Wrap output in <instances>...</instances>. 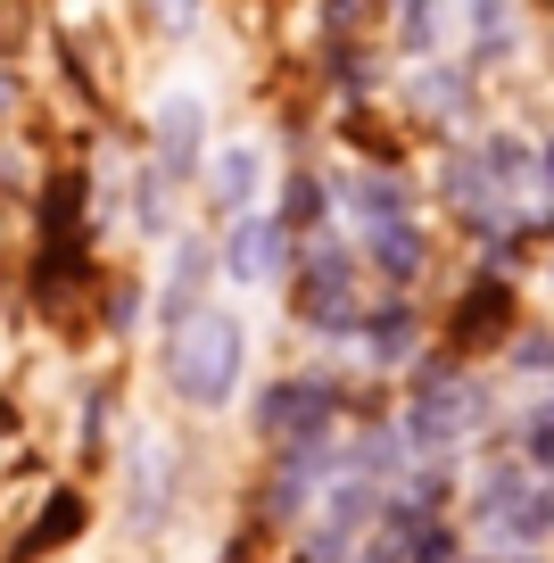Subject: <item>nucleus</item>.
Here are the masks:
<instances>
[{
  "instance_id": "nucleus-12",
  "label": "nucleus",
  "mask_w": 554,
  "mask_h": 563,
  "mask_svg": "<svg viewBox=\"0 0 554 563\" xmlns=\"http://www.w3.org/2000/svg\"><path fill=\"white\" fill-rule=\"evenodd\" d=\"M356 257H364V274H381L389 290H414L422 265H431L422 208H414V216H389V224H364V232H356Z\"/></svg>"
},
{
  "instance_id": "nucleus-16",
  "label": "nucleus",
  "mask_w": 554,
  "mask_h": 563,
  "mask_svg": "<svg viewBox=\"0 0 554 563\" xmlns=\"http://www.w3.org/2000/svg\"><path fill=\"white\" fill-rule=\"evenodd\" d=\"M389 25H398V42L414 58H431L439 34H447V0H389Z\"/></svg>"
},
{
  "instance_id": "nucleus-21",
  "label": "nucleus",
  "mask_w": 554,
  "mask_h": 563,
  "mask_svg": "<svg viewBox=\"0 0 554 563\" xmlns=\"http://www.w3.org/2000/svg\"><path fill=\"white\" fill-rule=\"evenodd\" d=\"M51 563H67V555H51Z\"/></svg>"
},
{
  "instance_id": "nucleus-14",
  "label": "nucleus",
  "mask_w": 554,
  "mask_h": 563,
  "mask_svg": "<svg viewBox=\"0 0 554 563\" xmlns=\"http://www.w3.org/2000/svg\"><path fill=\"white\" fill-rule=\"evenodd\" d=\"M455 25H464V42H472V58H513V42H521V18H513V0H455L447 9Z\"/></svg>"
},
{
  "instance_id": "nucleus-22",
  "label": "nucleus",
  "mask_w": 554,
  "mask_h": 563,
  "mask_svg": "<svg viewBox=\"0 0 554 563\" xmlns=\"http://www.w3.org/2000/svg\"><path fill=\"white\" fill-rule=\"evenodd\" d=\"M141 563H157V555H141Z\"/></svg>"
},
{
  "instance_id": "nucleus-11",
  "label": "nucleus",
  "mask_w": 554,
  "mask_h": 563,
  "mask_svg": "<svg viewBox=\"0 0 554 563\" xmlns=\"http://www.w3.org/2000/svg\"><path fill=\"white\" fill-rule=\"evenodd\" d=\"M347 340H356V356L373 373H398V365H414V356H422V316H414L406 290H389V299H373L356 316V332H347Z\"/></svg>"
},
{
  "instance_id": "nucleus-19",
  "label": "nucleus",
  "mask_w": 554,
  "mask_h": 563,
  "mask_svg": "<svg viewBox=\"0 0 554 563\" xmlns=\"http://www.w3.org/2000/svg\"><path fill=\"white\" fill-rule=\"evenodd\" d=\"M546 415H554V389H546Z\"/></svg>"
},
{
  "instance_id": "nucleus-4",
  "label": "nucleus",
  "mask_w": 554,
  "mask_h": 563,
  "mask_svg": "<svg viewBox=\"0 0 554 563\" xmlns=\"http://www.w3.org/2000/svg\"><path fill=\"white\" fill-rule=\"evenodd\" d=\"M208 141H215V84L208 75H166V84L149 91V108H141V150L191 191Z\"/></svg>"
},
{
  "instance_id": "nucleus-2",
  "label": "nucleus",
  "mask_w": 554,
  "mask_h": 563,
  "mask_svg": "<svg viewBox=\"0 0 554 563\" xmlns=\"http://www.w3.org/2000/svg\"><path fill=\"white\" fill-rule=\"evenodd\" d=\"M472 530H480L488 555L521 563L538 555V547H554V481L530 473L521 456H488L480 473H472Z\"/></svg>"
},
{
  "instance_id": "nucleus-8",
  "label": "nucleus",
  "mask_w": 554,
  "mask_h": 563,
  "mask_svg": "<svg viewBox=\"0 0 554 563\" xmlns=\"http://www.w3.org/2000/svg\"><path fill=\"white\" fill-rule=\"evenodd\" d=\"M248 431L265 448L274 440H314V431H340V382L331 373H274L248 406Z\"/></svg>"
},
{
  "instance_id": "nucleus-20",
  "label": "nucleus",
  "mask_w": 554,
  "mask_h": 563,
  "mask_svg": "<svg viewBox=\"0 0 554 563\" xmlns=\"http://www.w3.org/2000/svg\"><path fill=\"white\" fill-rule=\"evenodd\" d=\"M546 282H554V265H546Z\"/></svg>"
},
{
  "instance_id": "nucleus-15",
  "label": "nucleus",
  "mask_w": 554,
  "mask_h": 563,
  "mask_svg": "<svg viewBox=\"0 0 554 563\" xmlns=\"http://www.w3.org/2000/svg\"><path fill=\"white\" fill-rule=\"evenodd\" d=\"M414 108H422V117H464V108H472V67L422 58V75H414Z\"/></svg>"
},
{
  "instance_id": "nucleus-9",
  "label": "nucleus",
  "mask_w": 554,
  "mask_h": 563,
  "mask_svg": "<svg viewBox=\"0 0 554 563\" xmlns=\"http://www.w3.org/2000/svg\"><path fill=\"white\" fill-rule=\"evenodd\" d=\"M331 464H340V431H314V440H274L265 464V522H307L314 497H323Z\"/></svg>"
},
{
  "instance_id": "nucleus-13",
  "label": "nucleus",
  "mask_w": 554,
  "mask_h": 563,
  "mask_svg": "<svg viewBox=\"0 0 554 563\" xmlns=\"http://www.w3.org/2000/svg\"><path fill=\"white\" fill-rule=\"evenodd\" d=\"M513 332H521V323H513V282H505V274H480L464 299H455V316H447L455 349H497V340H513Z\"/></svg>"
},
{
  "instance_id": "nucleus-1",
  "label": "nucleus",
  "mask_w": 554,
  "mask_h": 563,
  "mask_svg": "<svg viewBox=\"0 0 554 563\" xmlns=\"http://www.w3.org/2000/svg\"><path fill=\"white\" fill-rule=\"evenodd\" d=\"M248 356H257V332H248L241 307L208 299L182 323H166V332H157V382H166L174 415H199V422L232 415L241 389H248Z\"/></svg>"
},
{
  "instance_id": "nucleus-17",
  "label": "nucleus",
  "mask_w": 554,
  "mask_h": 563,
  "mask_svg": "<svg viewBox=\"0 0 554 563\" xmlns=\"http://www.w3.org/2000/svg\"><path fill=\"white\" fill-rule=\"evenodd\" d=\"M513 373H554V332H521L513 340Z\"/></svg>"
},
{
  "instance_id": "nucleus-5",
  "label": "nucleus",
  "mask_w": 554,
  "mask_h": 563,
  "mask_svg": "<svg viewBox=\"0 0 554 563\" xmlns=\"http://www.w3.org/2000/svg\"><path fill=\"white\" fill-rule=\"evenodd\" d=\"M488 415H497L488 382H472V373H422V389L406 398V415H398L406 456H455L472 431H488Z\"/></svg>"
},
{
  "instance_id": "nucleus-18",
  "label": "nucleus",
  "mask_w": 554,
  "mask_h": 563,
  "mask_svg": "<svg viewBox=\"0 0 554 563\" xmlns=\"http://www.w3.org/2000/svg\"><path fill=\"white\" fill-rule=\"evenodd\" d=\"M18 108H25V75H18V58H0V133L18 124Z\"/></svg>"
},
{
  "instance_id": "nucleus-3",
  "label": "nucleus",
  "mask_w": 554,
  "mask_h": 563,
  "mask_svg": "<svg viewBox=\"0 0 554 563\" xmlns=\"http://www.w3.org/2000/svg\"><path fill=\"white\" fill-rule=\"evenodd\" d=\"M290 316L298 332L314 340H347L364 316V257L347 241H331V232H307L290 257Z\"/></svg>"
},
{
  "instance_id": "nucleus-7",
  "label": "nucleus",
  "mask_w": 554,
  "mask_h": 563,
  "mask_svg": "<svg viewBox=\"0 0 554 563\" xmlns=\"http://www.w3.org/2000/svg\"><path fill=\"white\" fill-rule=\"evenodd\" d=\"M290 257H298V232L281 224L274 208H248V216H232V224L215 232V282L241 290V299L281 290V282H290Z\"/></svg>"
},
{
  "instance_id": "nucleus-6",
  "label": "nucleus",
  "mask_w": 554,
  "mask_h": 563,
  "mask_svg": "<svg viewBox=\"0 0 554 563\" xmlns=\"http://www.w3.org/2000/svg\"><path fill=\"white\" fill-rule=\"evenodd\" d=\"M274 175H281L274 133H215L191 191H199V208H208L215 224H232V216H248V208H274Z\"/></svg>"
},
{
  "instance_id": "nucleus-10",
  "label": "nucleus",
  "mask_w": 554,
  "mask_h": 563,
  "mask_svg": "<svg viewBox=\"0 0 554 563\" xmlns=\"http://www.w3.org/2000/svg\"><path fill=\"white\" fill-rule=\"evenodd\" d=\"M208 299H215V232L182 224L166 241V265H149V316H157V332H166V323H182Z\"/></svg>"
}]
</instances>
